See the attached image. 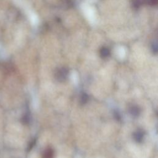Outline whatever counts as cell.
Returning <instances> with one entry per match:
<instances>
[{"label":"cell","mask_w":158,"mask_h":158,"mask_svg":"<svg viewBox=\"0 0 158 158\" xmlns=\"http://www.w3.org/2000/svg\"><path fill=\"white\" fill-rule=\"evenodd\" d=\"M54 157V151L51 148L46 149L43 154V158H53Z\"/></svg>","instance_id":"cell-6"},{"label":"cell","mask_w":158,"mask_h":158,"mask_svg":"<svg viewBox=\"0 0 158 158\" xmlns=\"http://www.w3.org/2000/svg\"><path fill=\"white\" fill-rule=\"evenodd\" d=\"M144 4V0H131V6L135 9H138Z\"/></svg>","instance_id":"cell-4"},{"label":"cell","mask_w":158,"mask_h":158,"mask_svg":"<svg viewBox=\"0 0 158 158\" xmlns=\"http://www.w3.org/2000/svg\"><path fill=\"white\" fill-rule=\"evenodd\" d=\"M69 74V70L66 67L57 69L54 72V77L59 81H64L66 80Z\"/></svg>","instance_id":"cell-1"},{"label":"cell","mask_w":158,"mask_h":158,"mask_svg":"<svg viewBox=\"0 0 158 158\" xmlns=\"http://www.w3.org/2000/svg\"><path fill=\"white\" fill-rule=\"evenodd\" d=\"M88 96L86 93H83L80 96V102L81 104H85L88 102Z\"/></svg>","instance_id":"cell-7"},{"label":"cell","mask_w":158,"mask_h":158,"mask_svg":"<svg viewBox=\"0 0 158 158\" xmlns=\"http://www.w3.org/2000/svg\"><path fill=\"white\" fill-rule=\"evenodd\" d=\"M143 136H144V133L142 131V130H138L136 132H135L133 134V138L136 142L142 141L143 139Z\"/></svg>","instance_id":"cell-5"},{"label":"cell","mask_w":158,"mask_h":158,"mask_svg":"<svg viewBox=\"0 0 158 158\" xmlns=\"http://www.w3.org/2000/svg\"><path fill=\"white\" fill-rule=\"evenodd\" d=\"M144 4H148L151 6H154L157 4L158 0H144Z\"/></svg>","instance_id":"cell-8"},{"label":"cell","mask_w":158,"mask_h":158,"mask_svg":"<svg viewBox=\"0 0 158 158\" xmlns=\"http://www.w3.org/2000/svg\"><path fill=\"white\" fill-rule=\"evenodd\" d=\"M152 50L153 52L157 53V41H156L155 42H153V43L152 44Z\"/></svg>","instance_id":"cell-9"},{"label":"cell","mask_w":158,"mask_h":158,"mask_svg":"<svg viewBox=\"0 0 158 158\" xmlns=\"http://www.w3.org/2000/svg\"><path fill=\"white\" fill-rule=\"evenodd\" d=\"M129 112L131 114V115L137 117L140 113V109L137 106L132 105L129 107Z\"/></svg>","instance_id":"cell-3"},{"label":"cell","mask_w":158,"mask_h":158,"mask_svg":"<svg viewBox=\"0 0 158 158\" xmlns=\"http://www.w3.org/2000/svg\"><path fill=\"white\" fill-rule=\"evenodd\" d=\"M110 49L107 47L103 46L99 50V55L101 57H102V59H106L108 57L110 56Z\"/></svg>","instance_id":"cell-2"}]
</instances>
